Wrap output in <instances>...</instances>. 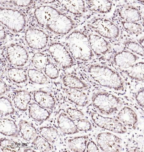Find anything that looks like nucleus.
<instances>
[{
    "label": "nucleus",
    "mask_w": 144,
    "mask_h": 152,
    "mask_svg": "<svg viewBox=\"0 0 144 152\" xmlns=\"http://www.w3.org/2000/svg\"><path fill=\"white\" fill-rule=\"evenodd\" d=\"M34 16L40 25L57 34H68L75 26L72 19L50 6L37 7L35 10Z\"/></svg>",
    "instance_id": "f257e3e1"
},
{
    "label": "nucleus",
    "mask_w": 144,
    "mask_h": 152,
    "mask_svg": "<svg viewBox=\"0 0 144 152\" xmlns=\"http://www.w3.org/2000/svg\"><path fill=\"white\" fill-rule=\"evenodd\" d=\"M87 71L91 79L102 87L117 91H124L125 87L121 75L108 66L99 64L90 65Z\"/></svg>",
    "instance_id": "f03ea898"
},
{
    "label": "nucleus",
    "mask_w": 144,
    "mask_h": 152,
    "mask_svg": "<svg viewBox=\"0 0 144 152\" xmlns=\"http://www.w3.org/2000/svg\"><path fill=\"white\" fill-rule=\"evenodd\" d=\"M65 43L73 59L88 61L94 58L95 55L91 49L88 36L82 31L72 32L66 37Z\"/></svg>",
    "instance_id": "7ed1b4c3"
},
{
    "label": "nucleus",
    "mask_w": 144,
    "mask_h": 152,
    "mask_svg": "<svg viewBox=\"0 0 144 152\" xmlns=\"http://www.w3.org/2000/svg\"><path fill=\"white\" fill-rule=\"evenodd\" d=\"M93 105L103 115H111L121 109L123 105L121 100L110 93L99 91L94 93L92 98Z\"/></svg>",
    "instance_id": "20e7f679"
},
{
    "label": "nucleus",
    "mask_w": 144,
    "mask_h": 152,
    "mask_svg": "<svg viewBox=\"0 0 144 152\" xmlns=\"http://www.w3.org/2000/svg\"><path fill=\"white\" fill-rule=\"evenodd\" d=\"M0 18L2 24L14 33L21 32L26 26L25 16L17 10L1 8Z\"/></svg>",
    "instance_id": "39448f33"
},
{
    "label": "nucleus",
    "mask_w": 144,
    "mask_h": 152,
    "mask_svg": "<svg viewBox=\"0 0 144 152\" xmlns=\"http://www.w3.org/2000/svg\"><path fill=\"white\" fill-rule=\"evenodd\" d=\"M49 53L55 62L62 69L70 68L74 63V59L65 45L60 43H52L49 46Z\"/></svg>",
    "instance_id": "423d86ee"
},
{
    "label": "nucleus",
    "mask_w": 144,
    "mask_h": 152,
    "mask_svg": "<svg viewBox=\"0 0 144 152\" xmlns=\"http://www.w3.org/2000/svg\"><path fill=\"white\" fill-rule=\"evenodd\" d=\"M90 26L97 34L106 39H116L120 34L119 27L106 18H100L95 19L91 23Z\"/></svg>",
    "instance_id": "0eeeda50"
},
{
    "label": "nucleus",
    "mask_w": 144,
    "mask_h": 152,
    "mask_svg": "<svg viewBox=\"0 0 144 152\" xmlns=\"http://www.w3.org/2000/svg\"><path fill=\"white\" fill-rule=\"evenodd\" d=\"M91 116L95 124L102 129L120 134L127 131V127L117 118L105 117L97 112L92 113Z\"/></svg>",
    "instance_id": "6e6552de"
},
{
    "label": "nucleus",
    "mask_w": 144,
    "mask_h": 152,
    "mask_svg": "<svg viewBox=\"0 0 144 152\" xmlns=\"http://www.w3.org/2000/svg\"><path fill=\"white\" fill-rule=\"evenodd\" d=\"M96 139L99 149L103 151L120 152L122 150V139L111 133H100Z\"/></svg>",
    "instance_id": "1a4fd4ad"
},
{
    "label": "nucleus",
    "mask_w": 144,
    "mask_h": 152,
    "mask_svg": "<svg viewBox=\"0 0 144 152\" xmlns=\"http://www.w3.org/2000/svg\"><path fill=\"white\" fill-rule=\"evenodd\" d=\"M25 38L28 45L36 50L45 48L49 42V37L45 32L35 28H28L25 32Z\"/></svg>",
    "instance_id": "9d476101"
},
{
    "label": "nucleus",
    "mask_w": 144,
    "mask_h": 152,
    "mask_svg": "<svg viewBox=\"0 0 144 152\" xmlns=\"http://www.w3.org/2000/svg\"><path fill=\"white\" fill-rule=\"evenodd\" d=\"M7 59L12 64L20 67L25 65L28 59V52L25 47L17 44L9 45L7 50Z\"/></svg>",
    "instance_id": "9b49d317"
},
{
    "label": "nucleus",
    "mask_w": 144,
    "mask_h": 152,
    "mask_svg": "<svg viewBox=\"0 0 144 152\" xmlns=\"http://www.w3.org/2000/svg\"><path fill=\"white\" fill-rule=\"evenodd\" d=\"M140 59V57L130 51L124 50L114 55L113 61L116 67L121 71L130 68Z\"/></svg>",
    "instance_id": "f8f14e48"
},
{
    "label": "nucleus",
    "mask_w": 144,
    "mask_h": 152,
    "mask_svg": "<svg viewBox=\"0 0 144 152\" xmlns=\"http://www.w3.org/2000/svg\"><path fill=\"white\" fill-rule=\"evenodd\" d=\"M88 37L91 48L94 55L98 56H104L111 50V44L103 37L90 34Z\"/></svg>",
    "instance_id": "ddd939ff"
},
{
    "label": "nucleus",
    "mask_w": 144,
    "mask_h": 152,
    "mask_svg": "<svg viewBox=\"0 0 144 152\" xmlns=\"http://www.w3.org/2000/svg\"><path fill=\"white\" fill-rule=\"evenodd\" d=\"M116 118L124 126L131 129H136L138 118L136 113L131 108L124 106L118 112Z\"/></svg>",
    "instance_id": "4468645a"
},
{
    "label": "nucleus",
    "mask_w": 144,
    "mask_h": 152,
    "mask_svg": "<svg viewBox=\"0 0 144 152\" xmlns=\"http://www.w3.org/2000/svg\"><path fill=\"white\" fill-rule=\"evenodd\" d=\"M118 15L122 21L138 22L142 20V13L136 7L130 5H125L119 10Z\"/></svg>",
    "instance_id": "2eb2a0df"
},
{
    "label": "nucleus",
    "mask_w": 144,
    "mask_h": 152,
    "mask_svg": "<svg viewBox=\"0 0 144 152\" xmlns=\"http://www.w3.org/2000/svg\"><path fill=\"white\" fill-rule=\"evenodd\" d=\"M57 126L60 131L66 135H73L79 132L72 120L66 113L62 112L57 118Z\"/></svg>",
    "instance_id": "dca6fc26"
},
{
    "label": "nucleus",
    "mask_w": 144,
    "mask_h": 152,
    "mask_svg": "<svg viewBox=\"0 0 144 152\" xmlns=\"http://www.w3.org/2000/svg\"><path fill=\"white\" fill-rule=\"evenodd\" d=\"M65 91L69 100L76 106L84 107L88 104L87 95L82 90L66 88Z\"/></svg>",
    "instance_id": "f3484780"
},
{
    "label": "nucleus",
    "mask_w": 144,
    "mask_h": 152,
    "mask_svg": "<svg viewBox=\"0 0 144 152\" xmlns=\"http://www.w3.org/2000/svg\"><path fill=\"white\" fill-rule=\"evenodd\" d=\"M13 101L17 108L22 111H26L31 100L29 92L25 90H16L13 94Z\"/></svg>",
    "instance_id": "a211bd4d"
},
{
    "label": "nucleus",
    "mask_w": 144,
    "mask_h": 152,
    "mask_svg": "<svg viewBox=\"0 0 144 152\" xmlns=\"http://www.w3.org/2000/svg\"><path fill=\"white\" fill-rule=\"evenodd\" d=\"M36 102L47 109H52L55 106V99L51 94L43 90H37L33 94Z\"/></svg>",
    "instance_id": "6ab92c4d"
},
{
    "label": "nucleus",
    "mask_w": 144,
    "mask_h": 152,
    "mask_svg": "<svg viewBox=\"0 0 144 152\" xmlns=\"http://www.w3.org/2000/svg\"><path fill=\"white\" fill-rule=\"evenodd\" d=\"M28 109L30 116L36 121H45L49 119L50 116V113L47 109L42 107L36 102L30 103Z\"/></svg>",
    "instance_id": "aec40b11"
},
{
    "label": "nucleus",
    "mask_w": 144,
    "mask_h": 152,
    "mask_svg": "<svg viewBox=\"0 0 144 152\" xmlns=\"http://www.w3.org/2000/svg\"><path fill=\"white\" fill-rule=\"evenodd\" d=\"M65 10L75 15L83 14L86 11V3L82 1H58Z\"/></svg>",
    "instance_id": "412c9836"
},
{
    "label": "nucleus",
    "mask_w": 144,
    "mask_h": 152,
    "mask_svg": "<svg viewBox=\"0 0 144 152\" xmlns=\"http://www.w3.org/2000/svg\"><path fill=\"white\" fill-rule=\"evenodd\" d=\"M86 4L89 11L103 14L109 12L113 6L112 2L110 1H88Z\"/></svg>",
    "instance_id": "4be33fe9"
},
{
    "label": "nucleus",
    "mask_w": 144,
    "mask_h": 152,
    "mask_svg": "<svg viewBox=\"0 0 144 152\" xmlns=\"http://www.w3.org/2000/svg\"><path fill=\"white\" fill-rule=\"evenodd\" d=\"M132 80L138 82L144 81V62H139L129 69L121 71Z\"/></svg>",
    "instance_id": "5701e85b"
},
{
    "label": "nucleus",
    "mask_w": 144,
    "mask_h": 152,
    "mask_svg": "<svg viewBox=\"0 0 144 152\" xmlns=\"http://www.w3.org/2000/svg\"><path fill=\"white\" fill-rule=\"evenodd\" d=\"M1 133L8 137H18L19 135L18 128L16 123L7 118H1Z\"/></svg>",
    "instance_id": "b1692460"
},
{
    "label": "nucleus",
    "mask_w": 144,
    "mask_h": 152,
    "mask_svg": "<svg viewBox=\"0 0 144 152\" xmlns=\"http://www.w3.org/2000/svg\"><path fill=\"white\" fill-rule=\"evenodd\" d=\"M62 82L67 88L81 90H86L88 85L76 76L71 74L65 75L62 78Z\"/></svg>",
    "instance_id": "393cba45"
},
{
    "label": "nucleus",
    "mask_w": 144,
    "mask_h": 152,
    "mask_svg": "<svg viewBox=\"0 0 144 152\" xmlns=\"http://www.w3.org/2000/svg\"><path fill=\"white\" fill-rule=\"evenodd\" d=\"M89 137L88 135L74 137L68 140L69 149L73 152H85Z\"/></svg>",
    "instance_id": "a878e982"
},
{
    "label": "nucleus",
    "mask_w": 144,
    "mask_h": 152,
    "mask_svg": "<svg viewBox=\"0 0 144 152\" xmlns=\"http://www.w3.org/2000/svg\"><path fill=\"white\" fill-rule=\"evenodd\" d=\"M19 129L23 139L25 141H32L37 136L35 127L25 120H21L19 122Z\"/></svg>",
    "instance_id": "bb28decb"
},
{
    "label": "nucleus",
    "mask_w": 144,
    "mask_h": 152,
    "mask_svg": "<svg viewBox=\"0 0 144 152\" xmlns=\"http://www.w3.org/2000/svg\"><path fill=\"white\" fill-rule=\"evenodd\" d=\"M7 74L9 77L14 83H22L26 82L28 74L25 69L20 68H11L8 69Z\"/></svg>",
    "instance_id": "cd10ccee"
},
{
    "label": "nucleus",
    "mask_w": 144,
    "mask_h": 152,
    "mask_svg": "<svg viewBox=\"0 0 144 152\" xmlns=\"http://www.w3.org/2000/svg\"><path fill=\"white\" fill-rule=\"evenodd\" d=\"M28 76L31 81L33 83L40 85H44L49 83V80L46 75L36 69H29Z\"/></svg>",
    "instance_id": "c85d7f7f"
},
{
    "label": "nucleus",
    "mask_w": 144,
    "mask_h": 152,
    "mask_svg": "<svg viewBox=\"0 0 144 152\" xmlns=\"http://www.w3.org/2000/svg\"><path fill=\"white\" fill-rule=\"evenodd\" d=\"M39 132L41 135L50 143H54L59 137L58 132L54 127L45 126L41 127Z\"/></svg>",
    "instance_id": "c756f323"
},
{
    "label": "nucleus",
    "mask_w": 144,
    "mask_h": 152,
    "mask_svg": "<svg viewBox=\"0 0 144 152\" xmlns=\"http://www.w3.org/2000/svg\"><path fill=\"white\" fill-rule=\"evenodd\" d=\"M49 60L46 55L37 52L32 56V63L34 68L38 70L44 69Z\"/></svg>",
    "instance_id": "7c9ffc66"
},
{
    "label": "nucleus",
    "mask_w": 144,
    "mask_h": 152,
    "mask_svg": "<svg viewBox=\"0 0 144 152\" xmlns=\"http://www.w3.org/2000/svg\"><path fill=\"white\" fill-rule=\"evenodd\" d=\"M33 144L37 149L42 152L51 151L54 149L50 142L41 136H37L33 139Z\"/></svg>",
    "instance_id": "2f4dec72"
},
{
    "label": "nucleus",
    "mask_w": 144,
    "mask_h": 152,
    "mask_svg": "<svg viewBox=\"0 0 144 152\" xmlns=\"http://www.w3.org/2000/svg\"><path fill=\"white\" fill-rule=\"evenodd\" d=\"M15 110L12 103L8 97L1 96V118L13 115Z\"/></svg>",
    "instance_id": "473e14b6"
},
{
    "label": "nucleus",
    "mask_w": 144,
    "mask_h": 152,
    "mask_svg": "<svg viewBox=\"0 0 144 152\" xmlns=\"http://www.w3.org/2000/svg\"><path fill=\"white\" fill-rule=\"evenodd\" d=\"M123 44L127 50L137 56L144 57V50L138 42L128 40L124 41Z\"/></svg>",
    "instance_id": "72a5a7b5"
},
{
    "label": "nucleus",
    "mask_w": 144,
    "mask_h": 152,
    "mask_svg": "<svg viewBox=\"0 0 144 152\" xmlns=\"http://www.w3.org/2000/svg\"><path fill=\"white\" fill-rule=\"evenodd\" d=\"M121 24L125 30L133 34L140 33L143 30V26L141 24L138 22L122 21Z\"/></svg>",
    "instance_id": "f704fd0d"
},
{
    "label": "nucleus",
    "mask_w": 144,
    "mask_h": 152,
    "mask_svg": "<svg viewBox=\"0 0 144 152\" xmlns=\"http://www.w3.org/2000/svg\"><path fill=\"white\" fill-rule=\"evenodd\" d=\"M17 145V142L13 140L5 138L1 139V148L2 151H16V148Z\"/></svg>",
    "instance_id": "c9c22d12"
},
{
    "label": "nucleus",
    "mask_w": 144,
    "mask_h": 152,
    "mask_svg": "<svg viewBox=\"0 0 144 152\" xmlns=\"http://www.w3.org/2000/svg\"><path fill=\"white\" fill-rule=\"evenodd\" d=\"M45 74L47 77L52 80L58 78L59 71L55 65L49 61L44 69Z\"/></svg>",
    "instance_id": "e433bc0d"
},
{
    "label": "nucleus",
    "mask_w": 144,
    "mask_h": 152,
    "mask_svg": "<svg viewBox=\"0 0 144 152\" xmlns=\"http://www.w3.org/2000/svg\"><path fill=\"white\" fill-rule=\"evenodd\" d=\"M77 129L80 132L92 131V127L89 121L86 119L82 118L78 120H73Z\"/></svg>",
    "instance_id": "4c0bfd02"
},
{
    "label": "nucleus",
    "mask_w": 144,
    "mask_h": 152,
    "mask_svg": "<svg viewBox=\"0 0 144 152\" xmlns=\"http://www.w3.org/2000/svg\"><path fill=\"white\" fill-rule=\"evenodd\" d=\"M66 113L73 120H78L84 118V114L81 111L73 108L69 107L66 109Z\"/></svg>",
    "instance_id": "58836bf2"
},
{
    "label": "nucleus",
    "mask_w": 144,
    "mask_h": 152,
    "mask_svg": "<svg viewBox=\"0 0 144 152\" xmlns=\"http://www.w3.org/2000/svg\"><path fill=\"white\" fill-rule=\"evenodd\" d=\"M135 98L138 105L144 109V88L138 90L135 95Z\"/></svg>",
    "instance_id": "ea45409f"
},
{
    "label": "nucleus",
    "mask_w": 144,
    "mask_h": 152,
    "mask_svg": "<svg viewBox=\"0 0 144 152\" xmlns=\"http://www.w3.org/2000/svg\"><path fill=\"white\" fill-rule=\"evenodd\" d=\"M3 3H11L14 5L21 7H26L31 5L33 4V1H1Z\"/></svg>",
    "instance_id": "a19ab883"
},
{
    "label": "nucleus",
    "mask_w": 144,
    "mask_h": 152,
    "mask_svg": "<svg viewBox=\"0 0 144 152\" xmlns=\"http://www.w3.org/2000/svg\"><path fill=\"white\" fill-rule=\"evenodd\" d=\"M100 149L97 144H96L93 141H90L88 142L86 151L90 152H99Z\"/></svg>",
    "instance_id": "79ce46f5"
},
{
    "label": "nucleus",
    "mask_w": 144,
    "mask_h": 152,
    "mask_svg": "<svg viewBox=\"0 0 144 152\" xmlns=\"http://www.w3.org/2000/svg\"><path fill=\"white\" fill-rule=\"evenodd\" d=\"M7 90V85L3 81H1V95H2L6 93Z\"/></svg>",
    "instance_id": "37998d69"
},
{
    "label": "nucleus",
    "mask_w": 144,
    "mask_h": 152,
    "mask_svg": "<svg viewBox=\"0 0 144 152\" xmlns=\"http://www.w3.org/2000/svg\"><path fill=\"white\" fill-rule=\"evenodd\" d=\"M6 37V33L5 31L3 28L1 27V40H3L5 39Z\"/></svg>",
    "instance_id": "c03bdc74"
},
{
    "label": "nucleus",
    "mask_w": 144,
    "mask_h": 152,
    "mask_svg": "<svg viewBox=\"0 0 144 152\" xmlns=\"http://www.w3.org/2000/svg\"><path fill=\"white\" fill-rule=\"evenodd\" d=\"M138 42L141 45L144 50V36L140 37L138 40Z\"/></svg>",
    "instance_id": "a18cd8bd"
},
{
    "label": "nucleus",
    "mask_w": 144,
    "mask_h": 152,
    "mask_svg": "<svg viewBox=\"0 0 144 152\" xmlns=\"http://www.w3.org/2000/svg\"><path fill=\"white\" fill-rule=\"evenodd\" d=\"M35 151L29 148H26L24 149L23 151L25 152H33Z\"/></svg>",
    "instance_id": "49530a36"
},
{
    "label": "nucleus",
    "mask_w": 144,
    "mask_h": 152,
    "mask_svg": "<svg viewBox=\"0 0 144 152\" xmlns=\"http://www.w3.org/2000/svg\"><path fill=\"white\" fill-rule=\"evenodd\" d=\"M142 25L144 27V17L142 18Z\"/></svg>",
    "instance_id": "de8ad7c7"
},
{
    "label": "nucleus",
    "mask_w": 144,
    "mask_h": 152,
    "mask_svg": "<svg viewBox=\"0 0 144 152\" xmlns=\"http://www.w3.org/2000/svg\"></svg>",
    "instance_id": "09e8293b"
}]
</instances>
